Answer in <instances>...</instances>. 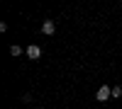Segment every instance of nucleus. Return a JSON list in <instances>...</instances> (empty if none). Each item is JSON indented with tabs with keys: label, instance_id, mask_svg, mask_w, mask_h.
Instances as JSON below:
<instances>
[{
	"label": "nucleus",
	"instance_id": "f03ea898",
	"mask_svg": "<svg viewBox=\"0 0 122 109\" xmlns=\"http://www.w3.org/2000/svg\"><path fill=\"white\" fill-rule=\"evenodd\" d=\"M27 56L32 58V61H37V58L42 56V48H39L37 44H32V46H27Z\"/></svg>",
	"mask_w": 122,
	"mask_h": 109
},
{
	"label": "nucleus",
	"instance_id": "20e7f679",
	"mask_svg": "<svg viewBox=\"0 0 122 109\" xmlns=\"http://www.w3.org/2000/svg\"><path fill=\"white\" fill-rule=\"evenodd\" d=\"M115 97H122V87H120V85L112 87V100H115Z\"/></svg>",
	"mask_w": 122,
	"mask_h": 109
},
{
	"label": "nucleus",
	"instance_id": "7ed1b4c3",
	"mask_svg": "<svg viewBox=\"0 0 122 109\" xmlns=\"http://www.w3.org/2000/svg\"><path fill=\"white\" fill-rule=\"evenodd\" d=\"M42 32H44V34H54V32H56V24H54V19H44V24H42Z\"/></svg>",
	"mask_w": 122,
	"mask_h": 109
},
{
	"label": "nucleus",
	"instance_id": "f257e3e1",
	"mask_svg": "<svg viewBox=\"0 0 122 109\" xmlns=\"http://www.w3.org/2000/svg\"><path fill=\"white\" fill-rule=\"evenodd\" d=\"M110 97H112V87H107V85H103V87L95 92V100H98V102H107Z\"/></svg>",
	"mask_w": 122,
	"mask_h": 109
},
{
	"label": "nucleus",
	"instance_id": "39448f33",
	"mask_svg": "<svg viewBox=\"0 0 122 109\" xmlns=\"http://www.w3.org/2000/svg\"><path fill=\"white\" fill-rule=\"evenodd\" d=\"M10 53H12V56H20V53H22V48L15 44V46H10Z\"/></svg>",
	"mask_w": 122,
	"mask_h": 109
}]
</instances>
